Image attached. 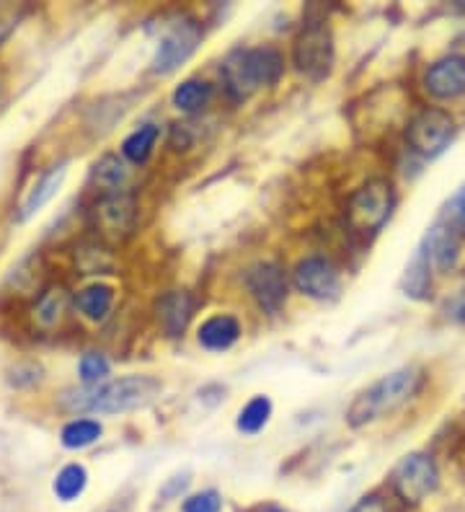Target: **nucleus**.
<instances>
[{
  "label": "nucleus",
  "mask_w": 465,
  "mask_h": 512,
  "mask_svg": "<svg viewBox=\"0 0 465 512\" xmlns=\"http://www.w3.org/2000/svg\"><path fill=\"white\" fill-rule=\"evenodd\" d=\"M101 435H104V427H101L99 419L78 417V419H70L68 425L62 427L60 443L62 448H68V450H83L88 448V445L99 443Z\"/></svg>",
  "instance_id": "nucleus-19"
},
{
  "label": "nucleus",
  "mask_w": 465,
  "mask_h": 512,
  "mask_svg": "<svg viewBox=\"0 0 465 512\" xmlns=\"http://www.w3.org/2000/svg\"><path fill=\"white\" fill-rule=\"evenodd\" d=\"M112 365L101 352H86V355L78 360V375H81L83 386H96V383H104L106 375H109Z\"/></svg>",
  "instance_id": "nucleus-26"
},
{
  "label": "nucleus",
  "mask_w": 465,
  "mask_h": 512,
  "mask_svg": "<svg viewBox=\"0 0 465 512\" xmlns=\"http://www.w3.org/2000/svg\"><path fill=\"white\" fill-rule=\"evenodd\" d=\"M285 73V60L274 47H251L233 50L223 60V83L230 99L246 101L259 91L269 88Z\"/></svg>",
  "instance_id": "nucleus-3"
},
{
  "label": "nucleus",
  "mask_w": 465,
  "mask_h": 512,
  "mask_svg": "<svg viewBox=\"0 0 465 512\" xmlns=\"http://www.w3.org/2000/svg\"><path fill=\"white\" fill-rule=\"evenodd\" d=\"M65 174H68L65 163H57V166H52V169L44 171L37 182H34V187L29 189V194L24 197V202H21L19 220H29L31 215H37L39 210H42V207L47 205V202H50L57 192H60L62 182H65Z\"/></svg>",
  "instance_id": "nucleus-14"
},
{
  "label": "nucleus",
  "mask_w": 465,
  "mask_h": 512,
  "mask_svg": "<svg viewBox=\"0 0 465 512\" xmlns=\"http://www.w3.org/2000/svg\"><path fill=\"white\" fill-rule=\"evenodd\" d=\"M88 487V471L83 463H68L57 471L55 481H52V492L60 502H75L86 492Z\"/></svg>",
  "instance_id": "nucleus-21"
},
{
  "label": "nucleus",
  "mask_w": 465,
  "mask_h": 512,
  "mask_svg": "<svg viewBox=\"0 0 465 512\" xmlns=\"http://www.w3.org/2000/svg\"><path fill=\"white\" fill-rule=\"evenodd\" d=\"M455 138V122L445 109H422L406 127V143L416 156L437 158Z\"/></svg>",
  "instance_id": "nucleus-8"
},
{
  "label": "nucleus",
  "mask_w": 465,
  "mask_h": 512,
  "mask_svg": "<svg viewBox=\"0 0 465 512\" xmlns=\"http://www.w3.org/2000/svg\"><path fill=\"white\" fill-rule=\"evenodd\" d=\"M137 215L135 197L127 192H114L104 194L101 202L96 205V220L104 236L109 238H124L132 231Z\"/></svg>",
  "instance_id": "nucleus-12"
},
{
  "label": "nucleus",
  "mask_w": 465,
  "mask_h": 512,
  "mask_svg": "<svg viewBox=\"0 0 465 512\" xmlns=\"http://www.w3.org/2000/svg\"><path fill=\"white\" fill-rule=\"evenodd\" d=\"M114 306V288L112 285H104V282H96V285H88L81 293L75 295V308L91 321H104L109 316Z\"/></svg>",
  "instance_id": "nucleus-18"
},
{
  "label": "nucleus",
  "mask_w": 465,
  "mask_h": 512,
  "mask_svg": "<svg viewBox=\"0 0 465 512\" xmlns=\"http://www.w3.org/2000/svg\"><path fill=\"white\" fill-rule=\"evenodd\" d=\"M155 313H158V324L166 331V337H181L186 331V326H189V321H192V295L184 293V290H168V293L161 295L158 303H155Z\"/></svg>",
  "instance_id": "nucleus-13"
},
{
  "label": "nucleus",
  "mask_w": 465,
  "mask_h": 512,
  "mask_svg": "<svg viewBox=\"0 0 465 512\" xmlns=\"http://www.w3.org/2000/svg\"><path fill=\"white\" fill-rule=\"evenodd\" d=\"M396 189L388 179H370L352 194L347 205L349 228L360 236H375L393 215Z\"/></svg>",
  "instance_id": "nucleus-4"
},
{
  "label": "nucleus",
  "mask_w": 465,
  "mask_h": 512,
  "mask_svg": "<svg viewBox=\"0 0 465 512\" xmlns=\"http://www.w3.org/2000/svg\"><path fill=\"white\" fill-rule=\"evenodd\" d=\"M246 288L256 306L264 313H279V308L287 303V282L285 269L277 262H259L246 272Z\"/></svg>",
  "instance_id": "nucleus-10"
},
{
  "label": "nucleus",
  "mask_w": 465,
  "mask_h": 512,
  "mask_svg": "<svg viewBox=\"0 0 465 512\" xmlns=\"http://www.w3.org/2000/svg\"><path fill=\"white\" fill-rule=\"evenodd\" d=\"M403 295H409L414 300H427L429 290H432V259H429L427 249L419 246L411 256L409 267L403 272L401 280Z\"/></svg>",
  "instance_id": "nucleus-17"
},
{
  "label": "nucleus",
  "mask_w": 465,
  "mask_h": 512,
  "mask_svg": "<svg viewBox=\"0 0 465 512\" xmlns=\"http://www.w3.org/2000/svg\"><path fill=\"white\" fill-rule=\"evenodd\" d=\"M424 88L434 99H460L465 94V57L447 55L429 65L427 75H424Z\"/></svg>",
  "instance_id": "nucleus-11"
},
{
  "label": "nucleus",
  "mask_w": 465,
  "mask_h": 512,
  "mask_svg": "<svg viewBox=\"0 0 465 512\" xmlns=\"http://www.w3.org/2000/svg\"><path fill=\"white\" fill-rule=\"evenodd\" d=\"M334 34L326 21H310L292 44V65L313 83L326 81L334 70Z\"/></svg>",
  "instance_id": "nucleus-5"
},
{
  "label": "nucleus",
  "mask_w": 465,
  "mask_h": 512,
  "mask_svg": "<svg viewBox=\"0 0 465 512\" xmlns=\"http://www.w3.org/2000/svg\"><path fill=\"white\" fill-rule=\"evenodd\" d=\"M161 388L153 375H122L96 386L68 388L60 396V406L73 414H124L148 406Z\"/></svg>",
  "instance_id": "nucleus-1"
},
{
  "label": "nucleus",
  "mask_w": 465,
  "mask_h": 512,
  "mask_svg": "<svg viewBox=\"0 0 465 512\" xmlns=\"http://www.w3.org/2000/svg\"><path fill=\"white\" fill-rule=\"evenodd\" d=\"M202 42V29L192 16H171L161 24L158 44L153 55V73L168 75L179 70L197 52Z\"/></svg>",
  "instance_id": "nucleus-6"
},
{
  "label": "nucleus",
  "mask_w": 465,
  "mask_h": 512,
  "mask_svg": "<svg viewBox=\"0 0 465 512\" xmlns=\"http://www.w3.org/2000/svg\"><path fill=\"white\" fill-rule=\"evenodd\" d=\"M424 375L419 368H401L393 370L391 375H383L380 381L367 386L362 394L354 396V401L347 409V425L349 427H365L370 422L388 417L396 409H401L406 401L416 396V391L422 388Z\"/></svg>",
  "instance_id": "nucleus-2"
},
{
  "label": "nucleus",
  "mask_w": 465,
  "mask_h": 512,
  "mask_svg": "<svg viewBox=\"0 0 465 512\" xmlns=\"http://www.w3.org/2000/svg\"><path fill=\"white\" fill-rule=\"evenodd\" d=\"M269 417H272V399L259 394L248 401L241 412H238L236 427L243 432V435H256V432H261L264 427H267Z\"/></svg>",
  "instance_id": "nucleus-22"
},
{
  "label": "nucleus",
  "mask_w": 465,
  "mask_h": 512,
  "mask_svg": "<svg viewBox=\"0 0 465 512\" xmlns=\"http://www.w3.org/2000/svg\"><path fill=\"white\" fill-rule=\"evenodd\" d=\"M442 225H447L455 236H465V187L447 200L445 210H442Z\"/></svg>",
  "instance_id": "nucleus-27"
},
{
  "label": "nucleus",
  "mask_w": 465,
  "mask_h": 512,
  "mask_svg": "<svg viewBox=\"0 0 465 512\" xmlns=\"http://www.w3.org/2000/svg\"><path fill=\"white\" fill-rule=\"evenodd\" d=\"M246 512H287V510H285V507H279L277 502H261V505L248 507Z\"/></svg>",
  "instance_id": "nucleus-33"
},
{
  "label": "nucleus",
  "mask_w": 465,
  "mask_h": 512,
  "mask_svg": "<svg viewBox=\"0 0 465 512\" xmlns=\"http://www.w3.org/2000/svg\"><path fill=\"white\" fill-rule=\"evenodd\" d=\"M424 249H427L429 259H432V267H437L440 272H450V269L458 264L460 259V236H455L447 225L437 223L434 228H429L427 238H424Z\"/></svg>",
  "instance_id": "nucleus-15"
},
{
  "label": "nucleus",
  "mask_w": 465,
  "mask_h": 512,
  "mask_svg": "<svg viewBox=\"0 0 465 512\" xmlns=\"http://www.w3.org/2000/svg\"><path fill=\"white\" fill-rule=\"evenodd\" d=\"M447 313H450L453 319L465 321V290L453 300V303H450V306H447Z\"/></svg>",
  "instance_id": "nucleus-32"
},
{
  "label": "nucleus",
  "mask_w": 465,
  "mask_h": 512,
  "mask_svg": "<svg viewBox=\"0 0 465 512\" xmlns=\"http://www.w3.org/2000/svg\"><path fill=\"white\" fill-rule=\"evenodd\" d=\"M16 24H19V13L8 6H0V42L8 39V34L16 29Z\"/></svg>",
  "instance_id": "nucleus-31"
},
{
  "label": "nucleus",
  "mask_w": 465,
  "mask_h": 512,
  "mask_svg": "<svg viewBox=\"0 0 465 512\" xmlns=\"http://www.w3.org/2000/svg\"><path fill=\"white\" fill-rule=\"evenodd\" d=\"M189 474H179V476H171V479L166 481L161 487V492H158V500H161V505H166V502L171 500H179L181 494L186 492V487H189Z\"/></svg>",
  "instance_id": "nucleus-29"
},
{
  "label": "nucleus",
  "mask_w": 465,
  "mask_h": 512,
  "mask_svg": "<svg viewBox=\"0 0 465 512\" xmlns=\"http://www.w3.org/2000/svg\"><path fill=\"white\" fill-rule=\"evenodd\" d=\"M238 337H241V324H238L233 316H225V313L223 316H212V319H207L197 331L199 344L210 352L230 350V347L238 342Z\"/></svg>",
  "instance_id": "nucleus-16"
},
{
  "label": "nucleus",
  "mask_w": 465,
  "mask_h": 512,
  "mask_svg": "<svg viewBox=\"0 0 465 512\" xmlns=\"http://www.w3.org/2000/svg\"><path fill=\"white\" fill-rule=\"evenodd\" d=\"M161 138V130L155 125H143L140 130H135L130 138H124L122 143V156L130 163H145L153 153L155 143Z\"/></svg>",
  "instance_id": "nucleus-24"
},
{
  "label": "nucleus",
  "mask_w": 465,
  "mask_h": 512,
  "mask_svg": "<svg viewBox=\"0 0 465 512\" xmlns=\"http://www.w3.org/2000/svg\"><path fill=\"white\" fill-rule=\"evenodd\" d=\"M349 512H391V507H388V502L380 494H367Z\"/></svg>",
  "instance_id": "nucleus-30"
},
{
  "label": "nucleus",
  "mask_w": 465,
  "mask_h": 512,
  "mask_svg": "<svg viewBox=\"0 0 465 512\" xmlns=\"http://www.w3.org/2000/svg\"><path fill=\"white\" fill-rule=\"evenodd\" d=\"M181 512H223V494L217 489H202V492L189 494L181 502Z\"/></svg>",
  "instance_id": "nucleus-28"
},
{
  "label": "nucleus",
  "mask_w": 465,
  "mask_h": 512,
  "mask_svg": "<svg viewBox=\"0 0 465 512\" xmlns=\"http://www.w3.org/2000/svg\"><path fill=\"white\" fill-rule=\"evenodd\" d=\"M127 163L122 161L119 156H112V153H106L101 156L99 161L93 163L91 169V179L93 184L99 189H104L106 194H114V192H122L124 182H127Z\"/></svg>",
  "instance_id": "nucleus-20"
},
{
  "label": "nucleus",
  "mask_w": 465,
  "mask_h": 512,
  "mask_svg": "<svg viewBox=\"0 0 465 512\" xmlns=\"http://www.w3.org/2000/svg\"><path fill=\"white\" fill-rule=\"evenodd\" d=\"M440 484V471L429 453H409L398 461L391 474V487L396 500L406 507L422 505Z\"/></svg>",
  "instance_id": "nucleus-7"
},
{
  "label": "nucleus",
  "mask_w": 465,
  "mask_h": 512,
  "mask_svg": "<svg viewBox=\"0 0 465 512\" xmlns=\"http://www.w3.org/2000/svg\"><path fill=\"white\" fill-rule=\"evenodd\" d=\"M62 308H65V293H62L60 288L47 290V293L39 298L37 308H34V319H37V324L42 326V329H50V326H55L57 321H60Z\"/></svg>",
  "instance_id": "nucleus-25"
},
{
  "label": "nucleus",
  "mask_w": 465,
  "mask_h": 512,
  "mask_svg": "<svg viewBox=\"0 0 465 512\" xmlns=\"http://www.w3.org/2000/svg\"><path fill=\"white\" fill-rule=\"evenodd\" d=\"M292 285L313 300H334L341 290V277L326 256H305L292 269Z\"/></svg>",
  "instance_id": "nucleus-9"
},
{
  "label": "nucleus",
  "mask_w": 465,
  "mask_h": 512,
  "mask_svg": "<svg viewBox=\"0 0 465 512\" xmlns=\"http://www.w3.org/2000/svg\"><path fill=\"white\" fill-rule=\"evenodd\" d=\"M210 96H212L210 83L192 78V81H184L181 86H176L171 99H174V107L179 109V112L194 114V112H202V109L207 107Z\"/></svg>",
  "instance_id": "nucleus-23"
}]
</instances>
